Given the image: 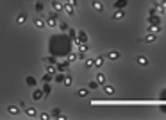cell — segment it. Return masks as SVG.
Wrapping results in <instances>:
<instances>
[{"label": "cell", "instance_id": "cell-1", "mask_svg": "<svg viewBox=\"0 0 166 120\" xmlns=\"http://www.w3.org/2000/svg\"><path fill=\"white\" fill-rule=\"evenodd\" d=\"M73 40L70 36H66L64 32L61 34H54L50 40H48V52L52 54L54 58H61V56H68L71 52V45H73Z\"/></svg>", "mask_w": 166, "mask_h": 120}, {"label": "cell", "instance_id": "cell-2", "mask_svg": "<svg viewBox=\"0 0 166 120\" xmlns=\"http://www.w3.org/2000/svg\"><path fill=\"white\" fill-rule=\"evenodd\" d=\"M47 25L48 27H59V16L56 13H50L47 18Z\"/></svg>", "mask_w": 166, "mask_h": 120}, {"label": "cell", "instance_id": "cell-3", "mask_svg": "<svg viewBox=\"0 0 166 120\" xmlns=\"http://www.w3.org/2000/svg\"><path fill=\"white\" fill-rule=\"evenodd\" d=\"M68 65H70V61L66 59V61H61V63H57L56 67H57V72H63V74H68Z\"/></svg>", "mask_w": 166, "mask_h": 120}, {"label": "cell", "instance_id": "cell-4", "mask_svg": "<svg viewBox=\"0 0 166 120\" xmlns=\"http://www.w3.org/2000/svg\"><path fill=\"white\" fill-rule=\"evenodd\" d=\"M34 27L39 29V31H43V29L47 27V20H45V18H36V20H34Z\"/></svg>", "mask_w": 166, "mask_h": 120}, {"label": "cell", "instance_id": "cell-5", "mask_svg": "<svg viewBox=\"0 0 166 120\" xmlns=\"http://www.w3.org/2000/svg\"><path fill=\"white\" fill-rule=\"evenodd\" d=\"M91 7L97 11V13H102L104 11V4L100 2V0H91Z\"/></svg>", "mask_w": 166, "mask_h": 120}, {"label": "cell", "instance_id": "cell-6", "mask_svg": "<svg viewBox=\"0 0 166 120\" xmlns=\"http://www.w3.org/2000/svg\"><path fill=\"white\" fill-rule=\"evenodd\" d=\"M106 56H107L111 61H116V59H120V58H121V54H120L118 50H109V52L106 54Z\"/></svg>", "mask_w": 166, "mask_h": 120}, {"label": "cell", "instance_id": "cell-7", "mask_svg": "<svg viewBox=\"0 0 166 120\" xmlns=\"http://www.w3.org/2000/svg\"><path fill=\"white\" fill-rule=\"evenodd\" d=\"M75 47H77V50L79 52H89V45H88V43H79V41H75Z\"/></svg>", "mask_w": 166, "mask_h": 120}, {"label": "cell", "instance_id": "cell-8", "mask_svg": "<svg viewBox=\"0 0 166 120\" xmlns=\"http://www.w3.org/2000/svg\"><path fill=\"white\" fill-rule=\"evenodd\" d=\"M52 7H54L56 11H63L64 9V2L63 0H52Z\"/></svg>", "mask_w": 166, "mask_h": 120}, {"label": "cell", "instance_id": "cell-9", "mask_svg": "<svg viewBox=\"0 0 166 120\" xmlns=\"http://www.w3.org/2000/svg\"><path fill=\"white\" fill-rule=\"evenodd\" d=\"M136 65H139V67H147L148 65V58H145V56H136Z\"/></svg>", "mask_w": 166, "mask_h": 120}, {"label": "cell", "instance_id": "cell-10", "mask_svg": "<svg viewBox=\"0 0 166 120\" xmlns=\"http://www.w3.org/2000/svg\"><path fill=\"white\" fill-rule=\"evenodd\" d=\"M20 110H22L20 106H7V113H9V115H13V117L20 115Z\"/></svg>", "mask_w": 166, "mask_h": 120}, {"label": "cell", "instance_id": "cell-11", "mask_svg": "<svg viewBox=\"0 0 166 120\" xmlns=\"http://www.w3.org/2000/svg\"><path fill=\"white\" fill-rule=\"evenodd\" d=\"M123 18H125V11L123 9H116L112 13V20H123Z\"/></svg>", "mask_w": 166, "mask_h": 120}, {"label": "cell", "instance_id": "cell-12", "mask_svg": "<svg viewBox=\"0 0 166 120\" xmlns=\"http://www.w3.org/2000/svg\"><path fill=\"white\" fill-rule=\"evenodd\" d=\"M75 9H77V7H73V6H70V4L64 2V9H63V11H64L68 16H73V15H75Z\"/></svg>", "mask_w": 166, "mask_h": 120}, {"label": "cell", "instance_id": "cell-13", "mask_svg": "<svg viewBox=\"0 0 166 120\" xmlns=\"http://www.w3.org/2000/svg\"><path fill=\"white\" fill-rule=\"evenodd\" d=\"M43 97H45V92L43 90H34L32 92V99L34 101H43Z\"/></svg>", "mask_w": 166, "mask_h": 120}, {"label": "cell", "instance_id": "cell-14", "mask_svg": "<svg viewBox=\"0 0 166 120\" xmlns=\"http://www.w3.org/2000/svg\"><path fill=\"white\" fill-rule=\"evenodd\" d=\"M84 67H86V68H95V67H97V61L93 59V58H86V59H84Z\"/></svg>", "mask_w": 166, "mask_h": 120}, {"label": "cell", "instance_id": "cell-15", "mask_svg": "<svg viewBox=\"0 0 166 120\" xmlns=\"http://www.w3.org/2000/svg\"><path fill=\"white\" fill-rule=\"evenodd\" d=\"M27 22V15L25 13H20L18 16H16V25H23Z\"/></svg>", "mask_w": 166, "mask_h": 120}, {"label": "cell", "instance_id": "cell-16", "mask_svg": "<svg viewBox=\"0 0 166 120\" xmlns=\"http://www.w3.org/2000/svg\"><path fill=\"white\" fill-rule=\"evenodd\" d=\"M77 38H79V43H88V34L84 31H79L77 32Z\"/></svg>", "mask_w": 166, "mask_h": 120}, {"label": "cell", "instance_id": "cell-17", "mask_svg": "<svg viewBox=\"0 0 166 120\" xmlns=\"http://www.w3.org/2000/svg\"><path fill=\"white\" fill-rule=\"evenodd\" d=\"M41 63H43L45 67H50V65H57L54 56H52V58H43V59H41Z\"/></svg>", "mask_w": 166, "mask_h": 120}, {"label": "cell", "instance_id": "cell-18", "mask_svg": "<svg viewBox=\"0 0 166 120\" xmlns=\"http://www.w3.org/2000/svg\"><path fill=\"white\" fill-rule=\"evenodd\" d=\"M148 32H154V34H157V32H161V25H155V24H148Z\"/></svg>", "mask_w": 166, "mask_h": 120}, {"label": "cell", "instance_id": "cell-19", "mask_svg": "<svg viewBox=\"0 0 166 120\" xmlns=\"http://www.w3.org/2000/svg\"><path fill=\"white\" fill-rule=\"evenodd\" d=\"M141 41H145V43H154V41H155V34H154V32H148L145 38H141Z\"/></svg>", "mask_w": 166, "mask_h": 120}, {"label": "cell", "instance_id": "cell-20", "mask_svg": "<svg viewBox=\"0 0 166 120\" xmlns=\"http://www.w3.org/2000/svg\"><path fill=\"white\" fill-rule=\"evenodd\" d=\"M127 0H116V2H115V9H125L127 7Z\"/></svg>", "mask_w": 166, "mask_h": 120}, {"label": "cell", "instance_id": "cell-21", "mask_svg": "<svg viewBox=\"0 0 166 120\" xmlns=\"http://www.w3.org/2000/svg\"><path fill=\"white\" fill-rule=\"evenodd\" d=\"M104 92H106L107 95H115V86H111V84H104Z\"/></svg>", "mask_w": 166, "mask_h": 120}, {"label": "cell", "instance_id": "cell-22", "mask_svg": "<svg viewBox=\"0 0 166 120\" xmlns=\"http://www.w3.org/2000/svg\"><path fill=\"white\" fill-rule=\"evenodd\" d=\"M25 113H27V117H38V110H34V108H25Z\"/></svg>", "mask_w": 166, "mask_h": 120}, {"label": "cell", "instance_id": "cell-23", "mask_svg": "<svg viewBox=\"0 0 166 120\" xmlns=\"http://www.w3.org/2000/svg\"><path fill=\"white\" fill-rule=\"evenodd\" d=\"M148 24H155V25H159V24H161V18H159V16H155V15H150Z\"/></svg>", "mask_w": 166, "mask_h": 120}, {"label": "cell", "instance_id": "cell-24", "mask_svg": "<svg viewBox=\"0 0 166 120\" xmlns=\"http://www.w3.org/2000/svg\"><path fill=\"white\" fill-rule=\"evenodd\" d=\"M77 59H79V50H77V52H70V54H68V61H70V63H73V61H77Z\"/></svg>", "mask_w": 166, "mask_h": 120}, {"label": "cell", "instance_id": "cell-25", "mask_svg": "<svg viewBox=\"0 0 166 120\" xmlns=\"http://www.w3.org/2000/svg\"><path fill=\"white\" fill-rule=\"evenodd\" d=\"M52 79H56V74L48 72V74H45V75H43V83H50Z\"/></svg>", "mask_w": 166, "mask_h": 120}, {"label": "cell", "instance_id": "cell-26", "mask_svg": "<svg viewBox=\"0 0 166 120\" xmlns=\"http://www.w3.org/2000/svg\"><path fill=\"white\" fill-rule=\"evenodd\" d=\"M25 84H27V86H30V88H32V86H36V79L32 77V75H29V77L25 79Z\"/></svg>", "mask_w": 166, "mask_h": 120}, {"label": "cell", "instance_id": "cell-27", "mask_svg": "<svg viewBox=\"0 0 166 120\" xmlns=\"http://www.w3.org/2000/svg\"><path fill=\"white\" fill-rule=\"evenodd\" d=\"M52 117H56V118H66L64 115H61V110H59V108H56V110H52Z\"/></svg>", "mask_w": 166, "mask_h": 120}, {"label": "cell", "instance_id": "cell-28", "mask_svg": "<svg viewBox=\"0 0 166 120\" xmlns=\"http://www.w3.org/2000/svg\"><path fill=\"white\" fill-rule=\"evenodd\" d=\"M64 77H66V74H63V72H59V74H56V81H57V83H61V84L64 83Z\"/></svg>", "mask_w": 166, "mask_h": 120}, {"label": "cell", "instance_id": "cell-29", "mask_svg": "<svg viewBox=\"0 0 166 120\" xmlns=\"http://www.w3.org/2000/svg\"><path fill=\"white\" fill-rule=\"evenodd\" d=\"M97 81H98L100 84H106V74L98 72V74H97Z\"/></svg>", "mask_w": 166, "mask_h": 120}, {"label": "cell", "instance_id": "cell-30", "mask_svg": "<svg viewBox=\"0 0 166 120\" xmlns=\"http://www.w3.org/2000/svg\"><path fill=\"white\" fill-rule=\"evenodd\" d=\"M88 90H89V88H88ZM88 90H86V88H79L75 95H77V97H88Z\"/></svg>", "mask_w": 166, "mask_h": 120}, {"label": "cell", "instance_id": "cell-31", "mask_svg": "<svg viewBox=\"0 0 166 120\" xmlns=\"http://www.w3.org/2000/svg\"><path fill=\"white\" fill-rule=\"evenodd\" d=\"M59 29H61V32H68V24H66V22H59Z\"/></svg>", "mask_w": 166, "mask_h": 120}, {"label": "cell", "instance_id": "cell-32", "mask_svg": "<svg viewBox=\"0 0 166 120\" xmlns=\"http://www.w3.org/2000/svg\"><path fill=\"white\" fill-rule=\"evenodd\" d=\"M68 36L73 40V41H79V40H77V32H75L73 29H68Z\"/></svg>", "mask_w": 166, "mask_h": 120}, {"label": "cell", "instance_id": "cell-33", "mask_svg": "<svg viewBox=\"0 0 166 120\" xmlns=\"http://www.w3.org/2000/svg\"><path fill=\"white\" fill-rule=\"evenodd\" d=\"M71 83H73V79H71V75L70 74H66V77H64V86H71Z\"/></svg>", "mask_w": 166, "mask_h": 120}, {"label": "cell", "instance_id": "cell-34", "mask_svg": "<svg viewBox=\"0 0 166 120\" xmlns=\"http://www.w3.org/2000/svg\"><path fill=\"white\" fill-rule=\"evenodd\" d=\"M98 84H100L98 81H91V83L88 84V88H89V90H97V88H98Z\"/></svg>", "mask_w": 166, "mask_h": 120}, {"label": "cell", "instance_id": "cell-35", "mask_svg": "<svg viewBox=\"0 0 166 120\" xmlns=\"http://www.w3.org/2000/svg\"><path fill=\"white\" fill-rule=\"evenodd\" d=\"M43 92H45V95H50L52 88H50V84H48V83H45V84H43Z\"/></svg>", "mask_w": 166, "mask_h": 120}, {"label": "cell", "instance_id": "cell-36", "mask_svg": "<svg viewBox=\"0 0 166 120\" xmlns=\"http://www.w3.org/2000/svg\"><path fill=\"white\" fill-rule=\"evenodd\" d=\"M95 61H97V67H102V65H104V56H97Z\"/></svg>", "mask_w": 166, "mask_h": 120}, {"label": "cell", "instance_id": "cell-37", "mask_svg": "<svg viewBox=\"0 0 166 120\" xmlns=\"http://www.w3.org/2000/svg\"><path fill=\"white\" fill-rule=\"evenodd\" d=\"M66 4H70V6H73V7H79V0H64Z\"/></svg>", "mask_w": 166, "mask_h": 120}, {"label": "cell", "instance_id": "cell-38", "mask_svg": "<svg viewBox=\"0 0 166 120\" xmlns=\"http://www.w3.org/2000/svg\"><path fill=\"white\" fill-rule=\"evenodd\" d=\"M159 7H161V11H163V13H166V0H161Z\"/></svg>", "mask_w": 166, "mask_h": 120}, {"label": "cell", "instance_id": "cell-39", "mask_svg": "<svg viewBox=\"0 0 166 120\" xmlns=\"http://www.w3.org/2000/svg\"><path fill=\"white\" fill-rule=\"evenodd\" d=\"M36 11H38V13L43 11V4H41V2H36Z\"/></svg>", "mask_w": 166, "mask_h": 120}, {"label": "cell", "instance_id": "cell-40", "mask_svg": "<svg viewBox=\"0 0 166 120\" xmlns=\"http://www.w3.org/2000/svg\"><path fill=\"white\" fill-rule=\"evenodd\" d=\"M39 118H41V120H47V118H50V115H48V113H43V115H39Z\"/></svg>", "mask_w": 166, "mask_h": 120}]
</instances>
